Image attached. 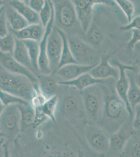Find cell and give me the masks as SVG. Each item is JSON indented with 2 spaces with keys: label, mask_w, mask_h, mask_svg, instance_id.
Masks as SVG:
<instances>
[{
  "label": "cell",
  "mask_w": 140,
  "mask_h": 157,
  "mask_svg": "<svg viewBox=\"0 0 140 157\" xmlns=\"http://www.w3.org/2000/svg\"><path fill=\"white\" fill-rule=\"evenodd\" d=\"M63 41L57 27L54 26L48 38L47 45V55L52 75L55 73L58 69L62 54Z\"/></svg>",
  "instance_id": "11"
},
{
  "label": "cell",
  "mask_w": 140,
  "mask_h": 157,
  "mask_svg": "<svg viewBox=\"0 0 140 157\" xmlns=\"http://www.w3.org/2000/svg\"><path fill=\"white\" fill-rule=\"evenodd\" d=\"M25 3L34 10L35 12L39 14L40 12L44 5V0H27L24 1Z\"/></svg>",
  "instance_id": "38"
},
{
  "label": "cell",
  "mask_w": 140,
  "mask_h": 157,
  "mask_svg": "<svg viewBox=\"0 0 140 157\" xmlns=\"http://www.w3.org/2000/svg\"><path fill=\"white\" fill-rule=\"evenodd\" d=\"M0 101L2 102L6 107L13 104L27 105L30 103V102L14 96L9 93L6 92L5 91H2L1 89H0Z\"/></svg>",
  "instance_id": "31"
},
{
  "label": "cell",
  "mask_w": 140,
  "mask_h": 157,
  "mask_svg": "<svg viewBox=\"0 0 140 157\" xmlns=\"http://www.w3.org/2000/svg\"><path fill=\"white\" fill-rule=\"evenodd\" d=\"M39 89L47 99L55 95L58 83L51 75H44L40 74L37 76Z\"/></svg>",
  "instance_id": "22"
},
{
  "label": "cell",
  "mask_w": 140,
  "mask_h": 157,
  "mask_svg": "<svg viewBox=\"0 0 140 157\" xmlns=\"http://www.w3.org/2000/svg\"><path fill=\"white\" fill-rule=\"evenodd\" d=\"M135 49V50H138V51L140 52V42L137 43V44L135 45L133 49Z\"/></svg>",
  "instance_id": "45"
},
{
  "label": "cell",
  "mask_w": 140,
  "mask_h": 157,
  "mask_svg": "<svg viewBox=\"0 0 140 157\" xmlns=\"http://www.w3.org/2000/svg\"><path fill=\"white\" fill-rule=\"evenodd\" d=\"M30 29V39L39 43L44 35L45 29L41 23L29 25Z\"/></svg>",
  "instance_id": "33"
},
{
  "label": "cell",
  "mask_w": 140,
  "mask_h": 157,
  "mask_svg": "<svg viewBox=\"0 0 140 157\" xmlns=\"http://www.w3.org/2000/svg\"><path fill=\"white\" fill-rule=\"evenodd\" d=\"M84 134L86 141L92 150L100 155L108 153L110 134L100 125L87 121L84 126Z\"/></svg>",
  "instance_id": "6"
},
{
  "label": "cell",
  "mask_w": 140,
  "mask_h": 157,
  "mask_svg": "<svg viewBox=\"0 0 140 157\" xmlns=\"http://www.w3.org/2000/svg\"><path fill=\"white\" fill-rule=\"evenodd\" d=\"M59 157H78V156L75 155L72 152L66 151L60 155Z\"/></svg>",
  "instance_id": "41"
},
{
  "label": "cell",
  "mask_w": 140,
  "mask_h": 157,
  "mask_svg": "<svg viewBox=\"0 0 140 157\" xmlns=\"http://www.w3.org/2000/svg\"><path fill=\"white\" fill-rule=\"evenodd\" d=\"M0 129L6 137L10 138L21 132V113L17 104L6 106L0 115Z\"/></svg>",
  "instance_id": "9"
},
{
  "label": "cell",
  "mask_w": 140,
  "mask_h": 157,
  "mask_svg": "<svg viewBox=\"0 0 140 157\" xmlns=\"http://www.w3.org/2000/svg\"><path fill=\"white\" fill-rule=\"evenodd\" d=\"M0 133H1V129H0Z\"/></svg>",
  "instance_id": "51"
},
{
  "label": "cell",
  "mask_w": 140,
  "mask_h": 157,
  "mask_svg": "<svg viewBox=\"0 0 140 157\" xmlns=\"http://www.w3.org/2000/svg\"><path fill=\"white\" fill-rule=\"evenodd\" d=\"M119 29L121 31L131 30L133 29H140V15L134 17L133 20L128 24L121 26Z\"/></svg>",
  "instance_id": "37"
},
{
  "label": "cell",
  "mask_w": 140,
  "mask_h": 157,
  "mask_svg": "<svg viewBox=\"0 0 140 157\" xmlns=\"http://www.w3.org/2000/svg\"><path fill=\"white\" fill-rule=\"evenodd\" d=\"M115 3L126 15L128 23L134 18L135 7L133 2L129 0H116Z\"/></svg>",
  "instance_id": "29"
},
{
  "label": "cell",
  "mask_w": 140,
  "mask_h": 157,
  "mask_svg": "<svg viewBox=\"0 0 140 157\" xmlns=\"http://www.w3.org/2000/svg\"><path fill=\"white\" fill-rule=\"evenodd\" d=\"M78 157H85L84 156V153L83 151H82V150H79L78 152Z\"/></svg>",
  "instance_id": "44"
},
{
  "label": "cell",
  "mask_w": 140,
  "mask_h": 157,
  "mask_svg": "<svg viewBox=\"0 0 140 157\" xmlns=\"http://www.w3.org/2000/svg\"><path fill=\"white\" fill-rule=\"evenodd\" d=\"M86 39L89 44L92 46H98L103 41L104 35L101 29L95 25H91L86 33Z\"/></svg>",
  "instance_id": "28"
},
{
  "label": "cell",
  "mask_w": 140,
  "mask_h": 157,
  "mask_svg": "<svg viewBox=\"0 0 140 157\" xmlns=\"http://www.w3.org/2000/svg\"><path fill=\"white\" fill-rule=\"evenodd\" d=\"M135 81L138 87L140 88V64L138 67V71L137 72V75L136 77L135 76Z\"/></svg>",
  "instance_id": "42"
},
{
  "label": "cell",
  "mask_w": 140,
  "mask_h": 157,
  "mask_svg": "<svg viewBox=\"0 0 140 157\" xmlns=\"http://www.w3.org/2000/svg\"><path fill=\"white\" fill-rule=\"evenodd\" d=\"M57 30L62 37L63 41L62 54L61 57L58 69L67 64L78 63L73 57L71 49L70 47L69 43L68 41V38L66 32L60 29L57 28Z\"/></svg>",
  "instance_id": "24"
},
{
  "label": "cell",
  "mask_w": 140,
  "mask_h": 157,
  "mask_svg": "<svg viewBox=\"0 0 140 157\" xmlns=\"http://www.w3.org/2000/svg\"><path fill=\"white\" fill-rule=\"evenodd\" d=\"M113 80L114 79L108 84H101L105 100L103 117L98 124L110 135L118 130L126 122L131 121L126 104L114 88Z\"/></svg>",
  "instance_id": "1"
},
{
  "label": "cell",
  "mask_w": 140,
  "mask_h": 157,
  "mask_svg": "<svg viewBox=\"0 0 140 157\" xmlns=\"http://www.w3.org/2000/svg\"><path fill=\"white\" fill-rule=\"evenodd\" d=\"M8 5L14 8L24 17L28 23L29 25L40 23L39 14L32 10L25 3L24 1H9L8 2Z\"/></svg>",
  "instance_id": "18"
},
{
  "label": "cell",
  "mask_w": 140,
  "mask_h": 157,
  "mask_svg": "<svg viewBox=\"0 0 140 157\" xmlns=\"http://www.w3.org/2000/svg\"><path fill=\"white\" fill-rule=\"evenodd\" d=\"M6 14L9 27L13 30H21L29 25L24 17L8 4L6 6Z\"/></svg>",
  "instance_id": "20"
},
{
  "label": "cell",
  "mask_w": 140,
  "mask_h": 157,
  "mask_svg": "<svg viewBox=\"0 0 140 157\" xmlns=\"http://www.w3.org/2000/svg\"><path fill=\"white\" fill-rule=\"evenodd\" d=\"M15 46V39L11 33L4 37H0V51L13 55Z\"/></svg>",
  "instance_id": "30"
},
{
  "label": "cell",
  "mask_w": 140,
  "mask_h": 157,
  "mask_svg": "<svg viewBox=\"0 0 140 157\" xmlns=\"http://www.w3.org/2000/svg\"><path fill=\"white\" fill-rule=\"evenodd\" d=\"M58 112L70 121L86 118L81 92L75 88L74 91H67L61 100L59 98L56 114Z\"/></svg>",
  "instance_id": "5"
},
{
  "label": "cell",
  "mask_w": 140,
  "mask_h": 157,
  "mask_svg": "<svg viewBox=\"0 0 140 157\" xmlns=\"http://www.w3.org/2000/svg\"><path fill=\"white\" fill-rule=\"evenodd\" d=\"M9 24L6 14V6L0 8V37H4L9 34Z\"/></svg>",
  "instance_id": "34"
},
{
  "label": "cell",
  "mask_w": 140,
  "mask_h": 157,
  "mask_svg": "<svg viewBox=\"0 0 140 157\" xmlns=\"http://www.w3.org/2000/svg\"><path fill=\"white\" fill-rule=\"evenodd\" d=\"M68 38L70 47L73 57L78 64L93 65L100 62L95 50L92 45L76 36Z\"/></svg>",
  "instance_id": "7"
},
{
  "label": "cell",
  "mask_w": 140,
  "mask_h": 157,
  "mask_svg": "<svg viewBox=\"0 0 140 157\" xmlns=\"http://www.w3.org/2000/svg\"><path fill=\"white\" fill-rule=\"evenodd\" d=\"M76 15L84 34H86L92 23L95 6L107 4L115 6V2L104 0H74L72 1Z\"/></svg>",
  "instance_id": "8"
},
{
  "label": "cell",
  "mask_w": 140,
  "mask_h": 157,
  "mask_svg": "<svg viewBox=\"0 0 140 157\" xmlns=\"http://www.w3.org/2000/svg\"><path fill=\"white\" fill-rule=\"evenodd\" d=\"M55 25V9L53 3H52V14L48 25L45 29L44 35L41 41L39 42L40 53L38 59V68L39 73L44 75H51L52 72L49 67V63L47 55V45L48 38L51 33Z\"/></svg>",
  "instance_id": "13"
},
{
  "label": "cell",
  "mask_w": 140,
  "mask_h": 157,
  "mask_svg": "<svg viewBox=\"0 0 140 157\" xmlns=\"http://www.w3.org/2000/svg\"><path fill=\"white\" fill-rule=\"evenodd\" d=\"M0 66L7 71L26 77L34 84L38 83L37 76L18 63L12 54L0 51Z\"/></svg>",
  "instance_id": "14"
},
{
  "label": "cell",
  "mask_w": 140,
  "mask_h": 157,
  "mask_svg": "<svg viewBox=\"0 0 140 157\" xmlns=\"http://www.w3.org/2000/svg\"><path fill=\"white\" fill-rule=\"evenodd\" d=\"M87 121L99 124L103 117L105 95L101 84H95L81 92Z\"/></svg>",
  "instance_id": "3"
},
{
  "label": "cell",
  "mask_w": 140,
  "mask_h": 157,
  "mask_svg": "<svg viewBox=\"0 0 140 157\" xmlns=\"http://www.w3.org/2000/svg\"><path fill=\"white\" fill-rule=\"evenodd\" d=\"M0 157H3V155L0 154Z\"/></svg>",
  "instance_id": "49"
},
{
  "label": "cell",
  "mask_w": 140,
  "mask_h": 157,
  "mask_svg": "<svg viewBox=\"0 0 140 157\" xmlns=\"http://www.w3.org/2000/svg\"><path fill=\"white\" fill-rule=\"evenodd\" d=\"M108 157H120L119 155H110Z\"/></svg>",
  "instance_id": "47"
},
{
  "label": "cell",
  "mask_w": 140,
  "mask_h": 157,
  "mask_svg": "<svg viewBox=\"0 0 140 157\" xmlns=\"http://www.w3.org/2000/svg\"><path fill=\"white\" fill-rule=\"evenodd\" d=\"M132 126L135 132L140 131V104L136 106L134 109Z\"/></svg>",
  "instance_id": "39"
},
{
  "label": "cell",
  "mask_w": 140,
  "mask_h": 157,
  "mask_svg": "<svg viewBox=\"0 0 140 157\" xmlns=\"http://www.w3.org/2000/svg\"><path fill=\"white\" fill-rule=\"evenodd\" d=\"M15 46L13 54V56L18 63L21 66L27 68V69L32 72L35 75H38L34 70L31 63L30 58L29 56L28 52L23 41L20 40L15 38Z\"/></svg>",
  "instance_id": "19"
},
{
  "label": "cell",
  "mask_w": 140,
  "mask_h": 157,
  "mask_svg": "<svg viewBox=\"0 0 140 157\" xmlns=\"http://www.w3.org/2000/svg\"><path fill=\"white\" fill-rule=\"evenodd\" d=\"M132 37L127 44V49L128 51L132 52L137 43L140 42V29H132Z\"/></svg>",
  "instance_id": "36"
},
{
  "label": "cell",
  "mask_w": 140,
  "mask_h": 157,
  "mask_svg": "<svg viewBox=\"0 0 140 157\" xmlns=\"http://www.w3.org/2000/svg\"><path fill=\"white\" fill-rule=\"evenodd\" d=\"M131 121L126 122L115 132L109 136V155H119L130 138L135 133Z\"/></svg>",
  "instance_id": "12"
},
{
  "label": "cell",
  "mask_w": 140,
  "mask_h": 157,
  "mask_svg": "<svg viewBox=\"0 0 140 157\" xmlns=\"http://www.w3.org/2000/svg\"><path fill=\"white\" fill-rule=\"evenodd\" d=\"M98 63L93 65L78 63L67 64L58 69L55 73L63 79L62 81L73 80L83 74L88 73Z\"/></svg>",
  "instance_id": "17"
},
{
  "label": "cell",
  "mask_w": 140,
  "mask_h": 157,
  "mask_svg": "<svg viewBox=\"0 0 140 157\" xmlns=\"http://www.w3.org/2000/svg\"><path fill=\"white\" fill-rule=\"evenodd\" d=\"M23 42L28 52L32 67L38 75H40L38 68V59L40 53L39 43L31 39L23 40Z\"/></svg>",
  "instance_id": "26"
},
{
  "label": "cell",
  "mask_w": 140,
  "mask_h": 157,
  "mask_svg": "<svg viewBox=\"0 0 140 157\" xmlns=\"http://www.w3.org/2000/svg\"><path fill=\"white\" fill-rule=\"evenodd\" d=\"M59 98L55 94L47 99L44 103L39 107L43 114L53 123L56 122V113L58 105Z\"/></svg>",
  "instance_id": "27"
},
{
  "label": "cell",
  "mask_w": 140,
  "mask_h": 157,
  "mask_svg": "<svg viewBox=\"0 0 140 157\" xmlns=\"http://www.w3.org/2000/svg\"><path fill=\"white\" fill-rule=\"evenodd\" d=\"M120 157H140V134L135 132L120 154Z\"/></svg>",
  "instance_id": "25"
},
{
  "label": "cell",
  "mask_w": 140,
  "mask_h": 157,
  "mask_svg": "<svg viewBox=\"0 0 140 157\" xmlns=\"http://www.w3.org/2000/svg\"><path fill=\"white\" fill-rule=\"evenodd\" d=\"M52 3V1L45 0L44 6L39 13L40 23L44 29L48 25L51 16Z\"/></svg>",
  "instance_id": "32"
},
{
  "label": "cell",
  "mask_w": 140,
  "mask_h": 157,
  "mask_svg": "<svg viewBox=\"0 0 140 157\" xmlns=\"http://www.w3.org/2000/svg\"><path fill=\"white\" fill-rule=\"evenodd\" d=\"M112 66L117 67L119 70V78L117 80L115 84V91L117 94L126 104L127 111L129 114L130 119L132 121L133 120L134 113L128 101V93L129 89V80L127 75L126 71H131L134 73H137L138 69L135 67L124 64L115 59H112Z\"/></svg>",
  "instance_id": "10"
},
{
  "label": "cell",
  "mask_w": 140,
  "mask_h": 157,
  "mask_svg": "<svg viewBox=\"0 0 140 157\" xmlns=\"http://www.w3.org/2000/svg\"><path fill=\"white\" fill-rule=\"evenodd\" d=\"M5 2H4V1H0V8L2 7V6H4V5H5Z\"/></svg>",
  "instance_id": "46"
},
{
  "label": "cell",
  "mask_w": 140,
  "mask_h": 157,
  "mask_svg": "<svg viewBox=\"0 0 140 157\" xmlns=\"http://www.w3.org/2000/svg\"><path fill=\"white\" fill-rule=\"evenodd\" d=\"M9 145V140L6 141L2 145V147L3 148V157H11Z\"/></svg>",
  "instance_id": "40"
},
{
  "label": "cell",
  "mask_w": 140,
  "mask_h": 157,
  "mask_svg": "<svg viewBox=\"0 0 140 157\" xmlns=\"http://www.w3.org/2000/svg\"><path fill=\"white\" fill-rule=\"evenodd\" d=\"M9 32L12 34L16 39L20 40H26L30 39V33L29 27H26L20 30H13L9 27Z\"/></svg>",
  "instance_id": "35"
},
{
  "label": "cell",
  "mask_w": 140,
  "mask_h": 157,
  "mask_svg": "<svg viewBox=\"0 0 140 157\" xmlns=\"http://www.w3.org/2000/svg\"><path fill=\"white\" fill-rule=\"evenodd\" d=\"M0 89L30 102L35 94L34 83L24 75L0 69Z\"/></svg>",
  "instance_id": "2"
},
{
  "label": "cell",
  "mask_w": 140,
  "mask_h": 157,
  "mask_svg": "<svg viewBox=\"0 0 140 157\" xmlns=\"http://www.w3.org/2000/svg\"><path fill=\"white\" fill-rule=\"evenodd\" d=\"M126 73L129 80V89L128 93V101L134 113V109L135 106L140 104V88L135 81L134 72L131 71H127Z\"/></svg>",
  "instance_id": "21"
},
{
  "label": "cell",
  "mask_w": 140,
  "mask_h": 157,
  "mask_svg": "<svg viewBox=\"0 0 140 157\" xmlns=\"http://www.w3.org/2000/svg\"><path fill=\"white\" fill-rule=\"evenodd\" d=\"M21 113V132L28 127H32L35 117V111L31 104H17Z\"/></svg>",
  "instance_id": "23"
},
{
  "label": "cell",
  "mask_w": 140,
  "mask_h": 157,
  "mask_svg": "<svg viewBox=\"0 0 140 157\" xmlns=\"http://www.w3.org/2000/svg\"><path fill=\"white\" fill-rule=\"evenodd\" d=\"M0 69H3V68H2L1 67V66H0Z\"/></svg>",
  "instance_id": "50"
},
{
  "label": "cell",
  "mask_w": 140,
  "mask_h": 157,
  "mask_svg": "<svg viewBox=\"0 0 140 157\" xmlns=\"http://www.w3.org/2000/svg\"><path fill=\"white\" fill-rule=\"evenodd\" d=\"M6 106L2 103V102L0 101V115L2 114V113L3 112L4 110L6 109Z\"/></svg>",
  "instance_id": "43"
},
{
  "label": "cell",
  "mask_w": 140,
  "mask_h": 157,
  "mask_svg": "<svg viewBox=\"0 0 140 157\" xmlns=\"http://www.w3.org/2000/svg\"><path fill=\"white\" fill-rule=\"evenodd\" d=\"M89 73L94 78L98 79L112 78L117 80L119 77V69L112 66L107 56L101 58L99 63L91 70Z\"/></svg>",
  "instance_id": "16"
},
{
  "label": "cell",
  "mask_w": 140,
  "mask_h": 157,
  "mask_svg": "<svg viewBox=\"0 0 140 157\" xmlns=\"http://www.w3.org/2000/svg\"><path fill=\"white\" fill-rule=\"evenodd\" d=\"M114 78L107 79H98L94 78L89 72L82 75L78 78L71 81H60L57 82L58 85L65 86H71L75 88L81 92L85 89L95 84H108Z\"/></svg>",
  "instance_id": "15"
},
{
  "label": "cell",
  "mask_w": 140,
  "mask_h": 157,
  "mask_svg": "<svg viewBox=\"0 0 140 157\" xmlns=\"http://www.w3.org/2000/svg\"><path fill=\"white\" fill-rule=\"evenodd\" d=\"M59 155H57V156H52V157H59Z\"/></svg>",
  "instance_id": "48"
},
{
  "label": "cell",
  "mask_w": 140,
  "mask_h": 157,
  "mask_svg": "<svg viewBox=\"0 0 140 157\" xmlns=\"http://www.w3.org/2000/svg\"><path fill=\"white\" fill-rule=\"evenodd\" d=\"M52 2L55 9V24L57 25L55 27L64 32L78 33L81 31L84 33L78 20L72 1L53 0Z\"/></svg>",
  "instance_id": "4"
}]
</instances>
